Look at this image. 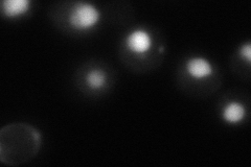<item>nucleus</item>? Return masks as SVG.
<instances>
[{"instance_id": "nucleus-8", "label": "nucleus", "mask_w": 251, "mask_h": 167, "mask_svg": "<svg viewBox=\"0 0 251 167\" xmlns=\"http://www.w3.org/2000/svg\"><path fill=\"white\" fill-rule=\"evenodd\" d=\"M239 53H240L241 58L243 60H245L247 63H250L251 62V46H250V43L243 44L240 47Z\"/></svg>"}, {"instance_id": "nucleus-9", "label": "nucleus", "mask_w": 251, "mask_h": 167, "mask_svg": "<svg viewBox=\"0 0 251 167\" xmlns=\"http://www.w3.org/2000/svg\"><path fill=\"white\" fill-rule=\"evenodd\" d=\"M159 51H160V52H163V51H164V47H163V46L160 47V50H159Z\"/></svg>"}, {"instance_id": "nucleus-2", "label": "nucleus", "mask_w": 251, "mask_h": 167, "mask_svg": "<svg viewBox=\"0 0 251 167\" xmlns=\"http://www.w3.org/2000/svg\"><path fill=\"white\" fill-rule=\"evenodd\" d=\"M100 18L101 13L93 3L78 1L69 12L68 23L76 31H89L99 24Z\"/></svg>"}, {"instance_id": "nucleus-6", "label": "nucleus", "mask_w": 251, "mask_h": 167, "mask_svg": "<svg viewBox=\"0 0 251 167\" xmlns=\"http://www.w3.org/2000/svg\"><path fill=\"white\" fill-rule=\"evenodd\" d=\"M247 115V109L239 101H229L222 110L223 120L229 124H238L244 120Z\"/></svg>"}, {"instance_id": "nucleus-7", "label": "nucleus", "mask_w": 251, "mask_h": 167, "mask_svg": "<svg viewBox=\"0 0 251 167\" xmlns=\"http://www.w3.org/2000/svg\"><path fill=\"white\" fill-rule=\"evenodd\" d=\"M85 83L91 90H100L104 88L107 83V74L101 69H92L86 74Z\"/></svg>"}, {"instance_id": "nucleus-4", "label": "nucleus", "mask_w": 251, "mask_h": 167, "mask_svg": "<svg viewBox=\"0 0 251 167\" xmlns=\"http://www.w3.org/2000/svg\"><path fill=\"white\" fill-rule=\"evenodd\" d=\"M186 73L192 78L201 81L211 76L215 72L211 63L203 57H192L185 63Z\"/></svg>"}, {"instance_id": "nucleus-5", "label": "nucleus", "mask_w": 251, "mask_h": 167, "mask_svg": "<svg viewBox=\"0 0 251 167\" xmlns=\"http://www.w3.org/2000/svg\"><path fill=\"white\" fill-rule=\"evenodd\" d=\"M29 0H4L1 3V13L9 19H17L27 15L30 11Z\"/></svg>"}, {"instance_id": "nucleus-1", "label": "nucleus", "mask_w": 251, "mask_h": 167, "mask_svg": "<svg viewBox=\"0 0 251 167\" xmlns=\"http://www.w3.org/2000/svg\"><path fill=\"white\" fill-rule=\"evenodd\" d=\"M42 137L26 123L7 124L0 133V160L6 165H19L39 152Z\"/></svg>"}, {"instance_id": "nucleus-3", "label": "nucleus", "mask_w": 251, "mask_h": 167, "mask_svg": "<svg viewBox=\"0 0 251 167\" xmlns=\"http://www.w3.org/2000/svg\"><path fill=\"white\" fill-rule=\"evenodd\" d=\"M126 46L136 55H145L151 50L153 46V38L148 30L137 28L132 30L126 37Z\"/></svg>"}]
</instances>
